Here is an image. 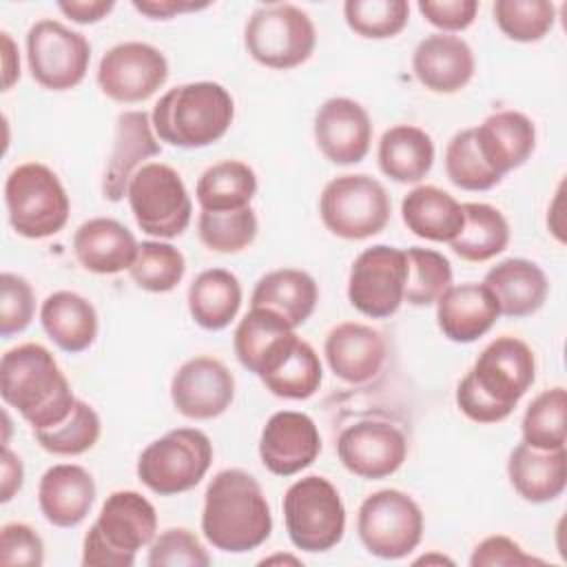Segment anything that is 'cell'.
<instances>
[{
    "label": "cell",
    "mask_w": 567,
    "mask_h": 567,
    "mask_svg": "<svg viewBox=\"0 0 567 567\" xmlns=\"http://www.w3.org/2000/svg\"><path fill=\"white\" fill-rule=\"evenodd\" d=\"M137 239L117 219L93 217L73 235V252L78 264L95 275H117L128 270L137 255Z\"/></svg>",
    "instance_id": "484cf974"
},
{
    "label": "cell",
    "mask_w": 567,
    "mask_h": 567,
    "mask_svg": "<svg viewBox=\"0 0 567 567\" xmlns=\"http://www.w3.org/2000/svg\"><path fill=\"white\" fill-rule=\"evenodd\" d=\"M295 337V330L272 310L250 308L237 323L233 350L237 361L252 374H261L268 361Z\"/></svg>",
    "instance_id": "e575fe53"
},
{
    "label": "cell",
    "mask_w": 567,
    "mask_h": 567,
    "mask_svg": "<svg viewBox=\"0 0 567 567\" xmlns=\"http://www.w3.org/2000/svg\"><path fill=\"white\" fill-rule=\"evenodd\" d=\"M532 563H540L538 558L525 554V549L512 540L509 536L503 534H494L483 538L472 556H470V565L472 567H494V565H532Z\"/></svg>",
    "instance_id": "f907efd6"
},
{
    "label": "cell",
    "mask_w": 567,
    "mask_h": 567,
    "mask_svg": "<svg viewBox=\"0 0 567 567\" xmlns=\"http://www.w3.org/2000/svg\"><path fill=\"white\" fill-rule=\"evenodd\" d=\"M492 13L496 27L516 42H538L556 22V7L547 0H496Z\"/></svg>",
    "instance_id": "7bdbcfd3"
},
{
    "label": "cell",
    "mask_w": 567,
    "mask_h": 567,
    "mask_svg": "<svg viewBox=\"0 0 567 567\" xmlns=\"http://www.w3.org/2000/svg\"><path fill=\"white\" fill-rule=\"evenodd\" d=\"M337 456L341 465L365 481H379L394 474L405 456V434L385 421H357L337 439Z\"/></svg>",
    "instance_id": "2e32d148"
},
{
    "label": "cell",
    "mask_w": 567,
    "mask_h": 567,
    "mask_svg": "<svg viewBox=\"0 0 567 567\" xmlns=\"http://www.w3.org/2000/svg\"><path fill=\"white\" fill-rule=\"evenodd\" d=\"M319 153L339 166L359 164L372 144V120L368 111L350 97H330L317 113L312 124Z\"/></svg>",
    "instance_id": "ac0fdd59"
},
{
    "label": "cell",
    "mask_w": 567,
    "mask_h": 567,
    "mask_svg": "<svg viewBox=\"0 0 567 567\" xmlns=\"http://www.w3.org/2000/svg\"><path fill=\"white\" fill-rule=\"evenodd\" d=\"M186 301L199 328L224 330L241 308V284L226 268H208L193 279Z\"/></svg>",
    "instance_id": "836d02e7"
},
{
    "label": "cell",
    "mask_w": 567,
    "mask_h": 567,
    "mask_svg": "<svg viewBox=\"0 0 567 567\" xmlns=\"http://www.w3.org/2000/svg\"><path fill=\"white\" fill-rule=\"evenodd\" d=\"M474 53L470 44L452 33L425 35L412 53L416 80L432 93H456L474 78Z\"/></svg>",
    "instance_id": "7402d4cb"
},
{
    "label": "cell",
    "mask_w": 567,
    "mask_h": 567,
    "mask_svg": "<svg viewBox=\"0 0 567 567\" xmlns=\"http://www.w3.org/2000/svg\"><path fill=\"white\" fill-rule=\"evenodd\" d=\"M416 563H447V565H452V560L450 558H445V556H423V558H419Z\"/></svg>",
    "instance_id": "6f0895ef"
},
{
    "label": "cell",
    "mask_w": 567,
    "mask_h": 567,
    "mask_svg": "<svg viewBox=\"0 0 567 567\" xmlns=\"http://www.w3.org/2000/svg\"><path fill=\"white\" fill-rule=\"evenodd\" d=\"M408 279L405 250L377 244L357 255L348 277V301L370 319L392 317L401 303Z\"/></svg>",
    "instance_id": "5bb4252c"
},
{
    "label": "cell",
    "mask_w": 567,
    "mask_h": 567,
    "mask_svg": "<svg viewBox=\"0 0 567 567\" xmlns=\"http://www.w3.org/2000/svg\"><path fill=\"white\" fill-rule=\"evenodd\" d=\"M474 140L485 164L505 177L523 166L536 148V126L520 111H496L474 128Z\"/></svg>",
    "instance_id": "d4e9b609"
},
{
    "label": "cell",
    "mask_w": 567,
    "mask_h": 567,
    "mask_svg": "<svg viewBox=\"0 0 567 567\" xmlns=\"http://www.w3.org/2000/svg\"><path fill=\"white\" fill-rule=\"evenodd\" d=\"M401 217L410 233L430 241H452L463 228V206L439 186H416L401 202Z\"/></svg>",
    "instance_id": "1f68e13d"
},
{
    "label": "cell",
    "mask_w": 567,
    "mask_h": 567,
    "mask_svg": "<svg viewBox=\"0 0 567 567\" xmlns=\"http://www.w3.org/2000/svg\"><path fill=\"white\" fill-rule=\"evenodd\" d=\"M213 463V443L197 427H177L148 443L137 458V478L159 496L193 489Z\"/></svg>",
    "instance_id": "9c48e42d"
},
{
    "label": "cell",
    "mask_w": 567,
    "mask_h": 567,
    "mask_svg": "<svg viewBox=\"0 0 567 567\" xmlns=\"http://www.w3.org/2000/svg\"><path fill=\"white\" fill-rule=\"evenodd\" d=\"M40 323L64 352H84L97 337V312L89 299L71 290L51 292L40 306Z\"/></svg>",
    "instance_id": "f546056e"
},
{
    "label": "cell",
    "mask_w": 567,
    "mask_h": 567,
    "mask_svg": "<svg viewBox=\"0 0 567 567\" xmlns=\"http://www.w3.org/2000/svg\"><path fill=\"white\" fill-rule=\"evenodd\" d=\"M0 394L31 430L58 425L75 403L55 357L40 343H22L2 354Z\"/></svg>",
    "instance_id": "3957f363"
},
{
    "label": "cell",
    "mask_w": 567,
    "mask_h": 567,
    "mask_svg": "<svg viewBox=\"0 0 567 567\" xmlns=\"http://www.w3.org/2000/svg\"><path fill=\"white\" fill-rule=\"evenodd\" d=\"M126 199L142 233L157 239L182 235L193 217V202L182 175L162 162H148L131 177Z\"/></svg>",
    "instance_id": "8fae6325"
},
{
    "label": "cell",
    "mask_w": 567,
    "mask_h": 567,
    "mask_svg": "<svg viewBox=\"0 0 567 567\" xmlns=\"http://www.w3.org/2000/svg\"><path fill=\"white\" fill-rule=\"evenodd\" d=\"M27 62L42 89L69 91L89 71L91 44L80 31L58 20H38L27 33Z\"/></svg>",
    "instance_id": "4fadbf2b"
},
{
    "label": "cell",
    "mask_w": 567,
    "mask_h": 567,
    "mask_svg": "<svg viewBox=\"0 0 567 567\" xmlns=\"http://www.w3.org/2000/svg\"><path fill=\"white\" fill-rule=\"evenodd\" d=\"M168 80L164 53L146 42H120L111 47L97 66L100 91L117 104H137L155 95Z\"/></svg>",
    "instance_id": "9a60e30c"
},
{
    "label": "cell",
    "mask_w": 567,
    "mask_h": 567,
    "mask_svg": "<svg viewBox=\"0 0 567 567\" xmlns=\"http://www.w3.org/2000/svg\"><path fill=\"white\" fill-rule=\"evenodd\" d=\"M186 272L184 255L168 241H142L133 266L128 268L131 279L146 292H171L179 286Z\"/></svg>",
    "instance_id": "ab89813d"
},
{
    "label": "cell",
    "mask_w": 567,
    "mask_h": 567,
    "mask_svg": "<svg viewBox=\"0 0 567 567\" xmlns=\"http://www.w3.org/2000/svg\"><path fill=\"white\" fill-rule=\"evenodd\" d=\"M483 284L492 290L501 315L514 319L538 312L549 292V281L543 268L523 257L498 261L487 270Z\"/></svg>",
    "instance_id": "4316f807"
},
{
    "label": "cell",
    "mask_w": 567,
    "mask_h": 567,
    "mask_svg": "<svg viewBox=\"0 0 567 567\" xmlns=\"http://www.w3.org/2000/svg\"><path fill=\"white\" fill-rule=\"evenodd\" d=\"M423 512L401 489H379L363 498L357 514V532L368 554L399 560L412 554L423 538Z\"/></svg>",
    "instance_id": "7c38bea8"
},
{
    "label": "cell",
    "mask_w": 567,
    "mask_h": 567,
    "mask_svg": "<svg viewBox=\"0 0 567 567\" xmlns=\"http://www.w3.org/2000/svg\"><path fill=\"white\" fill-rule=\"evenodd\" d=\"M0 38H2V89L9 91L20 78V58H18V47L11 40V35L7 31H2Z\"/></svg>",
    "instance_id": "11a10c76"
},
{
    "label": "cell",
    "mask_w": 567,
    "mask_h": 567,
    "mask_svg": "<svg viewBox=\"0 0 567 567\" xmlns=\"http://www.w3.org/2000/svg\"><path fill=\"white\" fill-rule=\"evenodd\" d=\"M113 0H62L58 9L78 24H95L113 11Z\"/></svg>",
    "instance_id": "816d5d0a"
},
{
    "label": "cell",
    "mask_w": 567,
    "mask_h": 567,
    "mask_svg": "<svg viewBox=\"0 0 567 567\" xmlns=\"http://www.w3.org/2000/svg\"><path fill=\"white\" fill-rule=\"evenodd\" d=\"M445 173L450 182L463 190H489L503 179L481 157L474 128H463L447 142Z\"/></svg>",
    "instance_id": "f6af8a7d"
},
{
    "label": "cell",
    "mask_w": 567,
    "mask_h": 567,
    "mask_svg": "<svg viewBox=\"0 0 567 567\" xmlns=\"http://www.w3.org/2000/svg\"><path fill=\"white\" fill-rule=\"evenodd\" d=\"M35 315V295L31 284L16 275L2 272L0 275V334L9 339L20 334L29 328Z\"/></svg>",
    "instance_id": "7dc6e473"
},
{
    "label": "cell",
    "mask_w": 567,
    "mask_h": 567,
    "mask_svg": "<svg viewBox=\"0 0 567 567\" xmlns=\"http://www.w3.org/2000/svg\"><path fill=\"white\" fill-rule=\"evenodd\" d=\"M257 215L250 206L237 210H202L197 233L202 244L215 252H239L257 237Z\"/></svg>",
    "instance_id": "60d3db41"
},
{
    "label": "cell",
    "mask_w": 567,
    "mask_h": 567,
    "mask_svg": "<svg viewBox=\"0 0 567 567\" xmlns=\"http://www.w3.org/2000/svg\"><path fill=\"white\" fill-rule=\"evenodd\" d=\"M536 379L532 348L503 334L487 343L456 385V405L474 423L505 421Z\"/></svg>",
    "instance_id": "6da1fadb"
},
{
    "label": "cell",
    "mask_w": 567,
    "mask_h": 567,
    "mask_svg": "<svg viewBox=\"0 0 567 567\" xmlns=\"http://www.w3.org/2000/svg\"><path fill=\"white\" fill-rule=\"evenodd\" d=\"M507 476L514 492L527 503H549L565 492L567 452L538 450L518 443L507 458Z\"/></svg>",
    "instance_id": "83f0119b"
},
{
    "label": "cell",
    "mask_w": 567,
    "mask_h": 567,
    "mask_svg": "<svg viewBox=\"0 0 567 567\" xmlns=\"http://www.w3.org/2000/svg\"><path fill=\"white\" fill-rule=\"evenodd\" d=\"M463 206V228L450 241V248L465 261H487L501 255L509 244V224L505 215L483 202H465Z\"/></svg>",
    "instance_id": "d590c367"
},
{
    "label": "cell",
    "mask_w": 567,
    "mask_h": 567,
    "mask_svg": "<svg viewBox=\"0 0 567 567\" xmlns=\"http://www.w3.org/2000/svg\"><path fill=\"white\" fill-rule=\"evenodd\" d=\"M202 532L221 551L244 554L270 538L272 514L259 481L246 470L217 472L204 494Z\"/></svg>",
    "instance_id": "7a4b0ae2"
},
{
    "label": "cell",
    "mask_w": 567,
    "mask_h": 567,
    "mask_svg": "<svg viewBox=\"0 0 567 567\" xmlns=\"http://www.w3.org/2000/svg\"><path fill=\"white\" fill-rule=\"evenodd\" d=\"M235 117L230 93L217 82H186L168 89L151 113L159 142L179 148H204L221 140Z\"/></svg>",
    "instance_id": "277c9868"
},
{
    "label": "cell",
    "mask_w": 567,
    "mask_h": 567,
    "mask_svg": "<svg viewBox=\"0 0 567 567\" xmlns=\"http://www.w3.org/2000/svg\"><path fill=\"white\" fill-rule=\"evenodd\" d=\"M317 301L319 288L315 277L299 268H277L266 272L250 295V308L277 312L292 330L310 319Z\"/></svg>",
    "instance_id": "f1b7e54d"
},
{
    "label": "cell",
    "mask_w": 567,
    "mask_h": 567,
    "mask_svg": "<svg viewBox=\"0 0 567 567\" xmlns=\"http://www.w3.org/2000/svg\"><path fill=\"white\" fill-rule=\"evenodd\" d=\"M257 193L255 171L239 159H224L208 166L195 186L202 210H237L250 206Z\"/></svg>",
    "instance_id": "8d00e7d4"
},
{
    "label": "cell",
    "mask_w": 567,
    "mask_h": 567,
    "mask_svg": "<svg viewBox=\"0 0 567 567\" xmlns=\"http://www.w3.org/2000/svg\"><path fill=\"white\" fill-rule=\"evenodd\" d=\"M157 534L153 503L133 489L106 496L95 523L82 543L84 567H133L137 549L151 545Z\"/></svg>",
    "instance_id": "5b68a950"
},
{
    "label": "cell",
    "mask_w": 567,
    "mask_h": 567,
    "mask_svg": "<svg viewBox=\"0 0 567 567\" xmlns=\"http://www.w3.org/2000/svg\"><path fill=\"white\" fill-rule=\"evenodd\" d=\"M162 153V146L155 137L148 113L144 111H122L115 122L113 151L109 155L102 193L109 202H120L126 197L131 177L144 166L148 157Z\"/></svg>",
    "instance_id": "44dd1931"
},
{
    "label": "cell",
    "mask_w": 567,
    "mask_h": 567,
    "mask_svg": "<svg viewBox=\"0 0 567 567\" xmlns=\"http://www.w3.org/2000/svg\"><path fill=\"white\" fill-rule=\"evenodd\" d=\"M102 432L97 412L82 399H75L69 416L58 425L33 430L38 445L55 456H78L89 452Z\"/></svg>",
    "instance_id": "74e56055"
},
{
    "label": "cell",
    "mask_w": 567,
    "mask_h": 567,
    "mask_svg": "<svg viewBox=\"0 0 567 567\" xmlns=\"http://www.w3.org/2000/svg\"><path fill=\"white\" fill-rule=\"evenodd\" d=\"M408 279L403 301L410 306H432L452 286L450 259L432 248H408Z\"/></svg>",
    "instance_id": "b9f144b4"
},
{
    "label": "cell",
    "mask_w": 567,
    "mask_h": 567,
    "mask_svg": "<svg viewBox=\"0 0 567 567\" xmlns=\"http://www.w3.org/2000/svg\"><path fill=\"white\" fill-rule=\"evenodd\" d=\"M266 390L281 399H310L323 379L321 361L315 348L297 334L268 361L259 374Z\"/></svg>",
    "instance_id": "4dcf8cb0"
},
{
    "label": "cell",
    "mask_w": 567,
    "mask_h": 567,
    "mask_svg": "<svg viewBox=\"0 0 567 567\" xmlns=\"http://www.w3.org/2000/svg\"><path fill=\"white\" fill-rule=\"evenodd\" d=\"M392 213V202L383 184L370 175H339L330 179L319 195V215L323 226L350 241L379 235Z\"/></svg>",
    "instance_id": "30bf717a"
},
{
    "label": "cell",
    "mask_w": 567,
    "mask_h": 567,
    "mask_svg": "<svg viewBox=\"0 0 567 567\" xmlns=\"http://www.w3.org/2000/svg\"><path fill=\"white\" fill-rule=\"evenodd\" d=\"M272 563H292V565H299V558L277 554V556H270V558H264V560H261V565H272Z\"/></svg>",
    "instance_id": "9f6ffc18"
},
{
    "label": "cell",
    "mask_w": 567,
    "mask_h": 567,
    "mask_svg": "<svg viewBox=\"0 0 567 567\" xmlns=\"http://www.w3.org/2000/svg\"><path fill=\"white\" fill-rule=\"evenodd\" d=\"M565 421H567V392L565 388L543 390L527 405L520 423L523 443L538 450L565 447Z\"/></svg>",
    "instance_id": "f35d334b"
},
{
    "label": "cell",
    "mask_w": 567,
    "mask_h": 567,
    "mask_svg": "<svg viewBox=\"0 0 567 567\" xmlns=\"http://www.w3.org/2000/svg\"><path fill=\"white\" fill-rule=\"evenodd\" d=\"M4 204L11 228L27 239L58 235L71 213L60 177L40 162H24L7 175Z\"/></svg>",
    "instance_id": "8992f818"
},
{
    "label": "cell",
    "mask_w": 567,
    "mask_h": 567,
    "mask_svg": "<svg viewBox=\"0 0 567 567\" xmlns=\"http://www.w3.org/2000/svg\"><path fill=\"white\" fill-rule=\"evenodd\" d=\"M95 481L89 470L73 463L49 467L38 485L42 516L55 527H78L95 503Z\"/></svg>",
    "instance_id": "cb8c5ba5"
},
{
    "label": "cell",
    "mask_w": 567,
    "mask_h": 567,
    "mask_svg": "<svg viewBox=\"0 0 567 567\" xmlns=\"http://www.w3.org/2000/svg\"><path fill=\"white\" fill-rule=\"evenodd\" d=\"M0 563L40 567L44 563V543L40 534L24 523H7L0 529Z\"/></svg>",
    "instance_id": "c3c4849f"
},
{
    "label": "cell",
    "mask_w": 567,
    "mask_h": 567,
    "mask_svg": "<svg viewBox=\"0 0 567 567\" xmlns=\"http://www.w3.org/2000/svg\"><path fill=\"white\" fill-rule=\"evenodd\" d=\"M379 168L399 184L421 182L434 164L432 137L412 124H396L379 140Z\"/></svg>",
    "instance_id": "d6a6232c"
},
{
    "label": "cell",
    "mask_w": 567,
    "mask_h": 567,
    "mask_svg": "<svg viewBox=\"0 0 567 567\" xmlns=\"http://www.w3.org/2000/svg\"><path fill=\"white\" fill-rule=\"evenodd\" d=\"M244 44L261 66L288 71L312 55L317 31L310 16L297 4L272 2L250 13L244 27Z\"/></svg>",
    "instance_id": "ba28073f"
},
{
    "label": "cell",
    "mask_w": 567,
    "mask_h": 567,
    "mask_svg": "<svg viewBox=\"0 0 567 567\" xmlns=\"http://www.w3.org/2000/svg\"><path fill=\"white\" fill-rule=\"evenodd\" d=\"M24 483V465H22V458L9 450V445L2 447V494H0V501L2 503H9L22 487Z\"/></svg>",
    "instance_id": "db71d44e"
},
{
    "label": "cell",
    "mask_w": 567,
    "mask_h": 567,
    "mask_svg": "<svg viewBox=\"0 0 567 567\" xmlns=\"http://www.w3.org/2000/svg\"><path fill=\"white\" fill-rule=\"evenodd\" d=\"M343 18L357 35L385 40L405 29L410 4L405 0H348L343 2Z\"/></svg>",
    "instance_id": "ee69618b"
},
{
    "label": "cell",
    "mask_w": 567,
    "mask_h": 567,
    "mask_svg": "<svg viewBox=\"0 0 567 567\" xmlns=\"http://www.w3.org/2000/svg\"><path fill=\"white\" fill-rule=\"evenodd\" d=\"M501 317L498 303L485 284L450 286L436 301V323L454 343H472L492 330Z\"/></svg>",
    "instance_id": "603a6c76"
},
{
    "label": "cell",
    "mask_w": 567,
    "mask_h": 567,
    "mask_svg": "<svg viewBox=\"0 0 567 567\" xmlns=\"http://www.w3.org/2000/svg\"><path fill=\"white\" fill-rule=\"evenodd\" d=\"M133 7L151 20H171L186 11L206 9L208 2H182V0H133Z\"/></svg>",
    "instance_id": "f5cc1de1"
},
{
    "label": "cell",
    "mask_w": 567,
    "mask_h": 567,
    "mask_svg": "<svg viewBox=\"0 0 567 567\" xmlns=\"http://www.w3.org/2000/svg\"><path fill=\"white\" fill-rule=\"evenodd\" d=\"M323 354L334 377L359 385L381 372L388 357V341L381 330L368 323L343 321L328 332Z\"/></svg>",
    "instance_id": "ffe728a7"
},
{
    "label": "cell",
    "mask_w": 567,
    "mask_h": 567,
    "mask_svg": "<svg viewBox=\"0 0 567 567\" xmlns=\"http://www.w3.org/2000/svg\"><path fill=\"white\" fill-rule=\"evenodd\" d=\"M148 567H208L210 556L186 527H168L148 545Z\"/></svg>",
    "instance_id": "bcb514c9"
},
{
    "label": "cell",
    "mask_w": 567,
    "mask_h": 567,
    "mask_svg": "<svg viewBox=\"0 0 567 567\" xmlns=\"http://www.w3.org/2000/svg\"><path fill=\"white\" fill-rule=\"evenodd\" d=\"M284 523L288 538L297 549L319 554L341 543L346 532V507L328 478L310 474L286 489Z\"/></svg>",
    "instance_id": "52a82bcc"
},
{
    "label": "cell",
    "mask_w": 567,
    "mask_h": 567,
    "mask_svg": "<svg viewBox=\"0 0 567 567\" xmlns=\"http://www.w3.org/2000/svg\"><path fill=\"white\" fill-rule=\"evenodd\" d=\"M419 11L423 18L441 29V33H456L465 31L478 11L476 0H421Z\"/></svg>",
    "instance_id": "681fc988"
},
{
    "label": "cell",
    "mask_w": 567,
    "mask_h": 567,
    "mask_svg": "<svg viewBox=\"0 0 567 567\" xmlns=\"http://www.w3.org/2000/svg\"><path fill=\"white\" fill-rule=\"evenodd\" d=\"M321 452L317 423L295 410L275 412L259 436V458L275 476H292L315 463Z\"/></svg>",
    "instance_id": "d6986e66"
},
{
    "label": "cell",
    "mask_w": 567,
    "mask_h": 567,
    "mask_svg": "<svg viewBox=\"0 0 567 567\" xmlns=\"http://www.w3.org/2000/svg\"><path fill=\"white\" fill-rule=\"evenodd\" d=\"M235 399V377L215 357H193L184 361L171 379V401L175 410L193 421L221 416Z\"/></svg>",
    "instance_id": "e0dca14e"
}]
</instances>
